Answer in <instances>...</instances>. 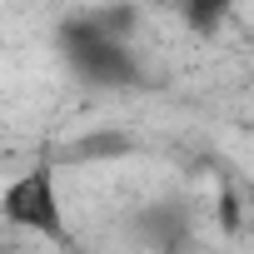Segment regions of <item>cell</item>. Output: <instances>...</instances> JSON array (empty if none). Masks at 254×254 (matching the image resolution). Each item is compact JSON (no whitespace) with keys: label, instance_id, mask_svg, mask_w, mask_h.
<instances>
[{"label":"cell","instance_id":"6","mask_svg":"<svg viewBox=\"0 0 254 254\" xmlns=\"http://www.w3.org/2000/svg\"><path fill=\"white\" fill-rule=\"evenodd\" d=\"M219 224H224L229 234L239 229V194H234V190H224V194H219Z\"/></svg>","mask_w":254,"mask_h":254},{"label":"cell","instance_id":"3","mask_svg":"<svg viewBox=\"0 0 254 254\" xmlns=\"http://www.w3.org/2000/svg\"><path fill=\"white\" fill-rule=\"evenodd\" d=\"M130 234L145 249H155V254H190V244H194V214H190L185 199L165 194V199H150V204L135 209Z\"/></svg>","mask_w":254,"mask_h":254},{"label":"cell","instance_id":"1","mask_svg":"<svg viewBox=\"0 0 254 254\" xmlns=\"http://www.w3.org/2000/svg\"><path fill=\"white\" fill-rule=\"evenodd\" d=\"M55 50L70 65V75L90 90H130V85L145 80V65H140L135 45L105 35L90 20V10H75L55 25Z\"/></svg>","mask_w":254,"mask_h":254},{"label":"cell","instance_id":"2","mask_svg":"<svg viewBox=\"0 0 254 254\" xmlns=\"http://www.w3.org/2000/svg\"><path fill=\"white\" fill-rule=\"evenodd\" d=\"M0 219L10 229L40 234L50 244H70V219H65V199H60V165L35 160L30 170H20L5 190H0Z\"/></svg>","mask_w":254,"mask_h":254},{"label":"cell","instance_id":"4","mask_svg":"<svg viewBox=\"0 0 254 254\" xmlns=\"http://www.w3.org/2000/svg\"><path fill=\"white\" fill-rule=\"evenodd\" d=\"M135 150V135H125V130H95V135H80L75 145H65L60 150V160L55 165H100V160H125Z\"/></svg>","mask_w":254,"mask_h":254},{"label":"cell","instance_id":"5","mask_svg":"<svg viewBox=\"0 0 254 254\" xmlns=\"http://www.w3.org/2000/svg\"><path fill=\"white\" fill-rule=\"evenodd\" d=\"M180 15H185L194 30H214V25L229 15V5H224V0H190V5H180Z\"/></svg>","mask_w":254,"mask_h":254}]
</instances>
